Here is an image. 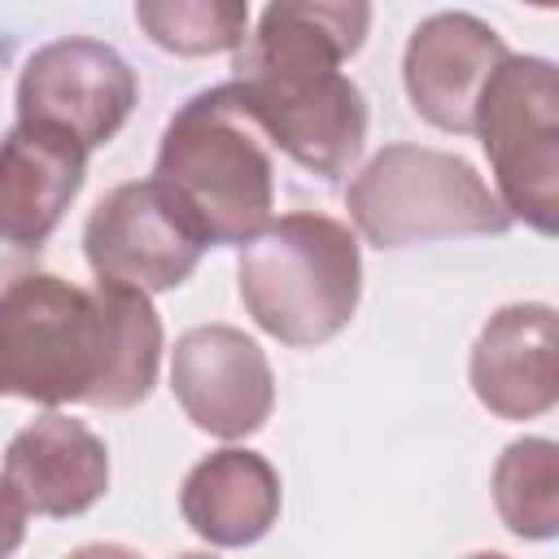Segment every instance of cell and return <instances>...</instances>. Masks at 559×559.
Masks as SVG:
<instances>
[{"label":"cell","instance_id":"6da1fadb","mask_svg":"<svg viewBox=\"0 0 559 559\" xmlns=\"http://www.w3.org/2000/svg\"><path fill=\"white\" fill-rule=\"evenodd\" d=\"M162 349V314L135 288L105 280L79 288L26 271L0 293V397L131 411L153 393Z\"/></svg>","mask_w":559,"mask_h":559},{"label":"cell","instance_id":"7a4b0ae2","mask_svg":"<svg viewBox=\"0 0 559 559\" xmlns=\"http://www.w3.org/2000/svg\"><path fill=\"white\" fill-rule=\"evenodd\" d=\"M153 179L205 249L249 245L271 223L275 148L231 79L192 92L166 118Z\"/></svg>","mask_w":559,"mask_h":559},{"label":"cell","instance_id":"3957f363","mask_svg":"<svg viewBox=\"0 0 559 559\" xmlns=\"http://www.w3.org/2000/svg\"><path fill=\"white\" fill-rule=\"evenodd\" d=\"M236 293L249 319L288 349L328 345L362 301V249L349 223L293 210L271 218L236 258Z\"/></svg>","mask_w":559,"mask_h":559},{"label":"cell","instance_id":"277c9868","mask_svg":"<svg viewBox=\"0 0 559 559\" xmlns=\"http://www.w3.org/2000/svg\"><path fill=\"white\" fill-rule=\"evenodd\" d=\"M345 210L354 231L376 249L511 231L485 175L467 157L428 144H384L349 179Z\"/></svg>","mask_w":559,"mask_h":559},{"label":"cell","instance_id":"5b68a950","mask_svg":"<svg viewBox=\"0 0 559 559\" xmlns=\"http://www.w3.org/2000/svg\"><path fill=\"white\" fill-rule=\"evenodd\" d=\"M511 223L559 231V70L550 57L511 52L485 83L472 118Z\"/></svg>","mask_w":559,"mask_h":559},{"label":"cell","instance_id":"8992f818","mask_svg":"<svg viewBox=\"0 0 559 559\" xmlns=\"http://www.w3.org/2000/svg\"><path fill=\"white\" fill-rule=\"evenodd\" d=\"M140 79L131 61L92 35L39 44L17 74V122L57 131L83 153L105 148L131 118Z\"/></svg>","mask_w":559,"mask_h":559},{"label":"cell","instance_id":"52a82bcc","mask_svg":"<svg viewBox=\"0 0 559 559\" xmlns=\"http://www.w3.org/2000/svg\"><path fill=\"white\" fill-rule=\"evenodd\" d=\"M231 83L240 87L271 148L293 157L301 170L336 183L358 166L371 114L349 74H253Z\"/></svg>","mask_w":559,"mask_h":559},{"label":"cell","instance_id":"ba28073f","mask_svg":"<svg viewBox=\"0 0 559 559\" xmlns=\"http://www.w3.org/2000/svg\"><path fill=\"white\" fill-rule=\"evenodd\" d=\"M201 253L205 240L157 179H127L109 188L83 223V258L92 275L144 297L179 288L201 266Z\"/></svg>","mask_w":559,"mask_h":559},{"label":"cell","instance_id":"9c48e42d","mask_svg":"<svg viewBox=\"0 0 559 559\" xmlns=\"http://www.w3.org/2000/svg\"><path fill=\"white\" fill-rule=\"evenodd\" d=\"M170 393L192 428L218 441H245L275 411V371L249 332L197 323L170 349Z\"/></svg>","mask_w":559,"mask_h":559},{"label":"cell","instance_id":"30bf717a","mask_svg":"<svg viewBox=\"0 0 559 559\" xmlns=\"http://www.w3.org/2000/svg\"><path fill=\"white\" fill-rule=\"evenodd\" d=\"M507 57L511 48L485 17L463 9L428 13L402 52L406 100L428 127L445 135H472L476 100Z\"/></svg>","mask_w":559,"mask_h":559},{"label":"cell","instance_id":"8fae6325","mask_svg":"<svg viewBox=\"0 0 559 559\" xmlns=\"http://www.w3.org/2000/svg\"><path fill=\"white\" fill-rule=\"evenodd\" d=\"M476 402L511 424L542 419L559 402V323L546 301L498 306L467 358Z\"/></svg>","mask_w":559,"mask_h":559},{"label":"cell","instance_id":"7c38bea8","mask_svg":"<svg viewBox=\"0 0 559 559\" xmlns=\"http://www.w3.org/2000/svg\"><path fill=\"white\" fill-rule=\"evenodd\" d=\"M4 480L31 515H83L109 493V445L83 419L44 411L9 437Z\"/></svg>","mask_w":559,"mask_h":559},{"label":"cell","instance_id":"4fadbf2b","mask_svg":"<svg viewBox=\"0 0 559 559\" xmlns=\"http://www.w3.org/2000/svg\"><path fill=\"white\" fill-rule=\"evenodd\" d=\"M87 179V153L44 127L13 122L0 140V245L39 258Z\"/></svg>","mask_w":559,"mask_h":559},{"label":"cell","instance_id":"5bb4252c","mask_svg":"<svg viewBox=\"0 0 559 559\" xmlns=\"http://www.w3.org/2000/svg\"><path fill=\"white\" fill-rule=\"evenodd\" d=\"M284 507V485L280 472L271 467L266 454L249 445H223L197 459L179 485V515L183 524L218 546V550H240L262 542Z\"/></svg>","mask_w":559,"mask_h":559},{"label":"cell","instance_id":"9a60e30c","mask_svg":"<svg viewBox=\"0 0 559 559\" xmlns=\"http://www.w3.org/2000/svg\"><path fill=\"white\" fill-rule=\"evenodd\" d=\"M371 31L362 0H275L236 48V79L253 74H323L341 70Z\"/></svg>","mask_w":559,"mask_h":559},{"label":"cell","instance_id":"2e32d148","mask_svg":"<svg viewBox=\"0 0 559 559\" xmlns=\"http://www.w3.org/2000/svg\"><path fill=\"white\" fill-rule=\"evenodd\" d=\"M498 520L520 542H550L559 533V445L550 437L511 441L489 476Z\"/></svg>","mask_w":559,"mask_h":559},{"label":"cell","instance_id":"e0dca14e","mask_svg":"<svg viewBox=\"0 0 559 559\" xmlns=\"http://www.w3.org/2000/svg\"><path fill=\"white\" fill-rule=\"evenodd\" d=\"M140 31L175 57L236 52L249 35V4L240 0H140Z\"/></svg>","mask_w":559,"mask_h":559},{"label":"cell","instance_id":"ac0fdd59","mask_svg":"<svg viewBox=\"0 0 559 559\" xmlns=\"http://www.w3.org/2000/svg\"><path fill=\"white\" fill-rule=\"evenodd\" d=\"M26 515L31 511L22 507V498L0 476V559H13L22 550V542H26Z\"/></svg>","mask_w":559,"mask_h":559},{"label":"cell","instance_id":"d6986e66","mask_svg":"<svg viewBox=\"0 0 559 559\" xmlns=\"http://www.w3.org/2000/svg\"><path fill=\"white\" fill-rule=\"evenodd\" d=\"M66 559H144V555L122 542H87V546H74Z\"/></svg>","mask_w":559,"mask_h":559},{"label":"cell","instance_id":"ffe728a7","mask_svg":"<svg viewBox=\"0 0 559 559\" xmlns=\"http://www.w3.org/2000/svg\"><path fill=\"white\" fill-rule=\"evenodd\" d=\"M26 271H35V258H22V253H13L9 245H0V293H4L13 280H22Z\"/></svg>","mask_w":559,"mask_h":559},{"label":"cell","instance_id":"44dd1931","mask_svg":"<svg viewBox=\"0 0 559 559\" xmlns=\"http://www.w3.org/2000/svg\"><path fill=\"white\" fill-rule=\"evenodd\" d=\"M170 559H218V555H210V550H183V555H170Z\"/></svg>","mask_w":559,"mask_h":559},{"label":"cell","instance_id":"7402d4cb","mask_svg":"<svg viewBox=\"0 0 559 559\" xmlns=\"http://www.w3.org/2000/svg\"><path fill=\"white\" fill-rule=\"evenodd\" d=\"M463 559H511V555H502V550H476V555H463Z\"/></svg>","mask_w":559,"mask_h":559}]
</instances>
